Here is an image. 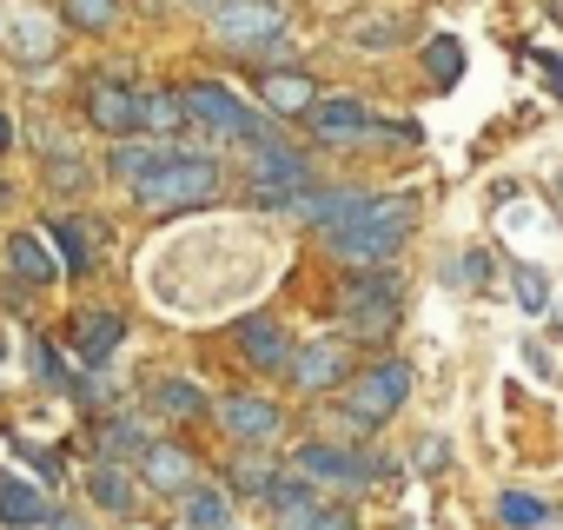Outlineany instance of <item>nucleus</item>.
Wrapping results in <instances>:
<instances>
[{
    "label": "nucleus",
    "mask_w": 563,
    "mask_h": 530,
    "mask_svg": "<svg viewBox=\"0 0 563 530\" xmlns=\"http://www.w3.org/2000/svg\"><path fill=\"white\" fill-rule=\"evenodd\" d=\"M418 232V199L398 192V199H358L339 225H325V252L345 258V265H391Z\"/></svg>",
    "instance_id": "1"
},
{
    "label": "nucleus",
    "mask_w": 563,
    "mask_h": 530,
    "mask_svg": "<svg viewBox=\"0 0 563 530\" xmlns=\"http://www.w3.org/2000/svg\"><path fill=\"white\" fill-rule=\"evenodd\" d=\"M219 192H225V166L206 153H166L146 179H133L140 212H192V206H212Z\"/></svg>",
    "instance_id": "2"
},
{
    "label": "nucleus",
    "mask_w": 563,
    "mask_h": 530,
    "mask_svg": "<svg viewBox=\"0 0 563 530\" xmlns=\"http://www.w3.org/2000/svg\"><path fill=\"white\" fill-rule=\"evenodd\" d=\"M179 107H186V126H206L212 140H239V146H272V126L258 107H245L225 80H186L179 87Z\"/></svg>",
    "instance_id": "3"
},
{
    "label": "nucleus",
    "mask_w": 563,
    "mask_h": 530,
    "mask_svg": "<svg viewBox=\"0 0 563 530\" xmlns=\"http://www.w3.org/2000/svg\"><path fill=\"white\" fill-rule=\"evenodd\" d=\"M212 34H219V47H232L239 60H278V54H292L286 41V0H219L212 8Z\"/></svg>",
    "instance_id": "4"
},
{
    "label": "nucleus",
    "mask_w": 563,
    "mask_h": 530,
    "mask_svg": "<svg viewBox=\"0 0 563 530\" xmlns=\"http://www.w3.org/2000/svg\"><path fill=\"white\" fill-rule=\"evenodd\" d=\"M339 319H345V339H391L398 332V273L391 265H358L339 292Z\"/></svg>",
    "instance_id": "5"
},
{
    "label": "nucleus",
    "mask_w": 563,
    "mask_h": 530,
    "mask_svg": "<svg viewBox=\"0 0 563 530\" xmlns=\"http://www.w3.org/2000/svg\"><path fill=\"white\" fill-rule=\"evenodd\" d=\"M405 398H411V365H405V358H378L372 372H358V378L345 385V411H352L358 424H385V418H398Z\"/></svg>",
    "instance_id": "6"
},
{
    "label": "nucleus",
    "mask_w": 563,
    "mask_h": 530,
    "mask_svg": "<svg viewBox=\"0 0 563 530\" xmlns=\"http://www.w3.org/2000/svg\"><path fill=\"white\" fill-rule=\"evenodd\" d=\"M292 477H306L312 490H325V484L358 490V484H372V457H358V451H345L332 438H312V444L292 451Z\"/></svg>",
    "instance_id": "7"
},
{
    "label": "nucleus",
    "mask_w": 563,
    "mask_h": 530,
    "mask_svg": "<svg viewBox=\"0 0 563 530\" xmlns=\"http://www.w3.org/2000/svg\"><path fill=\"white\" fill-rule=\"evenodd\" d=\"M0 41H8V54H14L21 67H41V60L60 54V14L21 0V8H8V21H0Z\"/></svg>",
    "instance_id": "8"
},
{
    "label": "nucleus",
    "mask_w": 563,
    "mask_h": 530,
    "mask_svg": "<svg viewBox=\"0 0 563 530\" xmlns=\"http://www.w3.org/2000/svg\"><path fill=\"white\" fill-rule=\"evenodd\" d=\"M212 418H219V431L239 438V444H272L278 431H286V411H278L272 398H252V391H225V398H212Z\"/></svg>",
    "instance_id": "9"
},
{
    "label": "nucleus",
    "mask_w": 563,
    "mask_h": 530,
    "mask_svg": "<svg viewBox=\"0 0 563 530\" xmlns=\"http://www.w3.org/2000/svg\"><path fill=\"white\" fill-rule=\"evenodd\" d=\"M306 126H312V140L345 146V140H372V133H378V113H372L358 93H332V100H312V107H306Z\"/></svg>",
    "instance_id": "10"
},
{
    "label": "nucleus",
    "mask_w": 563,
    "mask_h": 530,
    "mask_svg": "<svg viewBox=\"0 0 563 530\" xmlns=\"http://www.w3.org/2000/svg\"><path fill=\"white\" fill-rule=\"evenodd\" d=\"M80 107H87V120H93L107 140H133V133H140V93H133L126 80H87Z\"/></svg>",
    "instance_id": "11"
},
{
    "label": "nucleus",
    "mask_w": 563,
    "mask_h": 530,
    "mask_svg": "<svg viewBox=\"0 0 563 530\" xmlns=\"http://www.w3.org/2000/svg\"><path fill=\"white\" fill-rule=\"evenodd\" d=\"M286 372H292V385H299V391H332V385H345V372H352V345H345V339L292 345Z\"/></svg>",
    "instance_id": "12"
},
{
    "label": "nucleus",
    "mask_w": 563,
    "mask_h": 530,
    "mask_svg": "<svg viewBox=\"0 0 563 530\" xmlns=\"http://www.w3.org/2000/svg\"><path fill=\"white\" fill-rule=\"evenodd\" d=\"M140 484L159 490V497H186L199 484V464H192L186 444H146L140 451Z\"/></svg>",
    "instance_id": "13"
},
{
    "label": "nucleus",
    "mask_w": 563,
    "mask_h": 530,
    "mask_svg": "<svg viewBox=\"0 0 563 530\" xmlns=\"http://www.w3.org/2000/svg\"><path fill=\"white\" fill-rule=\"evenodd\" d=\"M67 339H74V352H80L87 365H107V358L126 345V319H120V312H107V306H87V312H74Z\"/></svg>",
    "instance_id": "14"
},
{
    "label": "nucleus",
    "mask_w": 563,
    "mask_h": 530,
    "mask_svg": "<svg viewBox=\"0 0 563 530\" xmlns=\"http://www.w3.org/2000/svg\"><path fill=\"white\" fill-rule=\"evenodd\" d=\"M47 239H54V258H60L67 279H87L93 273V239H100V225H87L80 212H47Z\"/></svg>",
    "instance_id": "15"
},
{
    "label": "nucleus",
    "mask_w": 563,
    "mask_h": 530,
    "mask_svg": "<svg viewBox=\"0 0 563 530\" xmlns=\"http://www.w3.org/2000/svg\"><path fill=\"white\" fill-rule=\"evenodd\" d=\"M319 100V80L299 74V67H265L258 74V107L265 113H306Z\"/></svg>",
    "instance_id": "16"
},
{
    "label": "nucleus",
    "mask_w": 563,
    "mask_h": 530,
    "mask_svg": "<svg viewBox=\"0 0 563 530\" xmlns=\"http://www.w3.org/2000/svg\"><path fill=\"white\" fill-rule=\"evenodd\" d=\"M239 352H245L252 372H278L292 358V332L278 319H239Z\"/></svg>",
    "instance_id": "17"
},
{
    "label": "nucleus",
    "mask_w": 563,
    "mask_h": 530,
    "mask_svg": "<svg viewBox=\"0 0 563 530\" xmlns=\"http://www.w3.org/2000/svg\"><path fill=\"white\" fill-rule=\"evenodd\" d=\"M146 411H153V418H173V424H192V418L212 411V398H206L192 378H153V385H146Z\"/></svg>",
    "instance_id": "18"
},
{
    "label": "nucleus",
    "mask_w": 563,
    "mask_h": 530,
    "mask_svg": "<svg viewBox=\"0 0 563 530\" xmlns=\"http://www.w3.org/2000/svg\"><path fill=\"white\" fill-rule=\"evenodd\" d=\"M8 273H14L21 286H54V279H60V258H54L34 232H8Z\"/></svg>",
    "instance_id": "19"
},
{
    "label": "nucleus",
    "mask_w": 563,
    "mask_h": 530,
    "mask_svg": "<svg viewBox=\"0 0 563 530\" xmlns=\"http://www.w3.org/2000/svg\"><path fill=\"white\" fill-rule=\"evenodd\" d=\"M87 497H93L100 510H113V517H133V504H140V477H133L126 464H93V471H87Z\"/></svg>",
    "instance_id": "20"
},
{
    "label": "nucleus",
    "mask_w": 563,
    "mask_h": 530,
    "mask_svg": "<svg viewBox=\"0 0 563 530\" xmlns=\"http://www.w3.org/2000/svg\"><path fill=\"white\" fill-rule=\"evenodd\" d=\"M418 27L405 21V14H365V21H352L345 27V41L358 47V54H391V47H405Z\"/></svg>",
    "instance_id": "21"
},
{
    "label": "nucleus",
    "mask_w": 563,
    "mask_h": 530,
    "mask_svg": "<svg viewBox=\"0 0 563 530\" xmlns=\"http://www.w3.org/2000/svg\"><path fill=\"white\" fill-rule=\"evenodd\" d=\"M0 523H21V530L47 523V497L27 477H14V471H0Z\"/></svg>",
    "instance_id": "22"
},
{
    "label": "nucleus",
    "mask_w": 563,
    "mask_h": 530,
    "mask_svg": "<svg viewBox=\"0 0 563 530\" xmlns=\"http://www.w3.org/2000/svg\"><path fill=\"white\" fill-rule=\"evenodd\" d=\"M166 153H173L166 140H113V153H107V179H126V186H133V179H146Z\"/></svg>",
    "instance_id": "23"
},
{
    "label": "nucleus",
    "mask_w": 563,
    "mask_h": 530,
    "mask_svg": "<svg viewBox=\"0 0 563 530\" xmlns=\"http://www.w3.org/2000/svg\"><path fill=\"white\" fill-rule=\"evenodd\" d=\"M179 523H186V530H232V504H225L219 490L192 484V490L179 497Z\"/></svg>",
    "instance_id": "24"
},
{
    "label": "nucleus",
    "mask_w": 563,
    "mask_h": 530,
    "mask_svg": "<svg viewBox=\"0 0 563 530\" xmlns=\"http://www.w3.org/2000/svg\"><path fill=\"white\" fill-rule=\"evenodd\" d=\"M140 133H186V107H179V87L173 93H140Z\"/></svg>",
    "instance_id": "25"
},
{
    "label": "nucleus",
    "mask_w": 563,
    "mask_h": 530,
    "mask_svg": "<svg viewBox=\"0 0 563 530\" xmlns=\"http://www.w3.org/2000/svg\"><path fill=\"white\" fill-rule=\"evenodd\" d=\"M60 21L80 34H113L120 27V0H60Z\"/></svg>",
    "instance_id": "26"
},
{
    "label": "nucleus",
    "mask_w": 563,
    "mask_h": 530,
    "mask_svg": "<svg viewBox=\"0 0 563 530\" xmlns=\"http://www.w3.org/2000/svg\"><path fill=\"white\" fill-rule=\"evenodd\" d=\"M497 517H504L510 530H543V523H550V504H543V497H523V490H504V497H497Z\"/></svg>",
    "instance_id": "27"
},
{
    "label": "nucleus",
    "mask_w": 563,
    "mask_h": 530,
    "mask_svg": "<svg viewBox=\"0 0 563 530\" xmlns=\"http://www.w3.org/2000/svg\"><path fill=\"white\" fill-rule=\"evenodd\" d=\"M424 74H431L438 87H457V74H464V47H457L451 34H438V41L424 47Z\"/></svg>",
    "instance_id": "28"
},
{
    "label": "nucleus",
    "mask_w": 563,
    "mask_h": 530,
    "mask_svg": "<svg viewBox=\"0 0 563 530\" xmlns=\"http://www.w3.org/2000/svg\"><path fill=\"white\" fill-rule=\"evenodd\" d=\"M510 286H517V306H523L530 319H537V312L550 306V279H543V265H530V258H523L517 273H510Z\"/></svg>",
    "instance_id": "29"
},
{
    "label": "nucleus",
    "mask_w": 563,
    "mask_h": 530,
    "mask_svg": "<svg viewBox=\"0 0 563 530\" xmlns=\"http://www.w3.org/2000/svg\"><path fill=\"white\" fill-rule=\"evenodd\" d=\"M232 484H239L245 497H265V490L278 484V471H272L265 457H239V464H232Z\"/></svg>",
    "instance_id": "30"
},
{
    "label": "nucleus",
    "mask_w": 563,
    "mask_h": 530,
    "mask_svg": "<svg viewBox=\"0 0 563 530\" xmlns=\"http://www.w3.org/2000/svg\"><path fill=\"white\" fill-rule=\"evenodd\" d=\"M100 451H107V464H120V457H133V451H146V438L120 418V424H107V438H100Z\"/></svg>",
    "instance_id": "31"
},
{
    "label": "nucleus",
    "mask_w": 563,
    "mask_h": 530,
    "mask_svg": "<svg viewBox=\"0 0 563 530\" xmlns=\"http://www.w3.org/2000/svg\"><path fill=\"white\" fill-rule=\"evenodd\" d=\"M490 265H497V258H490L484 245H471V252L457 258V273H451V279H457V286H490Z\"/></svg>",
    "instance_id": "32"
},
{
    "label": "nucleus",
    "mask_w": 563,
    "mask_h": 530,
    "mask_svg": "<svg viewBox=\"0 0 563 530\" xmlns=\"http://www.w3.org/2000/svg\"><path fill=\"white\" fill-rule=\"evenodd\" d=\"M34 365H41V378H47V385H74V372H60L54 345H34Z\"/></svg>",
    "instance_id": "33"
},
{
    "label": "nucleus",
    "mask_w": 563,
    "mask_h": 530,
    "mask_svg": "<svg viewBox=\"0 0 563 530\" xmlns=\"http://www.w3.org/2000/svg\"><path fill=\"white\" fill-rule=\"evenodd\" d=\"M537 67H543V74L556 80V93H563V54H543V47H537Z\"/></svg>",
    "instance_id": "34"
},
{
    "label": "nucleus",
    "mask_w": 563,
    "mask_h": 530,
    "mask_svg": "<svg viewBox=\"0 0 563 530\" xmlns=\"http://www.w3.org/2000/svg\"><path fill=\"white\" fill-rule=\"evenodd\" d=\"M14 140H21V126H14V113H8V107H0V153H8Z\"/></svg>",
    "instance_id": "35"
},
{
    "label": "nucleus",
    "mask_w": 563,
    "mask_h": 530,
    "mask_svg": "<svg viewBox=\"0 0 563 530\" xmlns=\"http://www.w3.org/2000/svg\"><path fill=\"white\" fill-rule=\"evenodd\" d=\"M0 206H14V186H8V179H0Z\"/></svg>",
    "instance_id": "36"
},
{
    "label": "nucleus",
    "mask_w": 563,
    "mask_h": 530,
    "mask_svg": "<svg viewBox=\"0 0 563 530\" xmlns=\"http://www.w3.org/2000/svg\"><path fill=\"white\" fill-rule=\"evenodd\" d=\"M186 8H219V0H186Z\"/></svg>",
    "instance_id": "37"
},
{
    "label": "nucleus",
    "mask_w": 563,
    "mask_h": 530,
    "mask_svg": "<svg viewBox=\"0 0 563 530\" xmlns=\"http://www.w3.org/2000/svg\"><path fill=\"white\" fill-rule=\"evenodd\" d=\"M0 358H8V339H0Z\"/></svg>",
    "instance_id": "38"
},
{
    "label": "nucleus",
    "mask_w": 563,
    "mask_h": 530,
    "mask_svg": "<svg viewBox=\"0 0 563 530\" xmlns=\"http://www.w3.org/2000/svg\"><path fill=\"white\" fill-rule=\"evenodd\" d=\"M556 186H563V179H556Z\"/></svg>",
    "instance_id": "39"
}]
</instances>
